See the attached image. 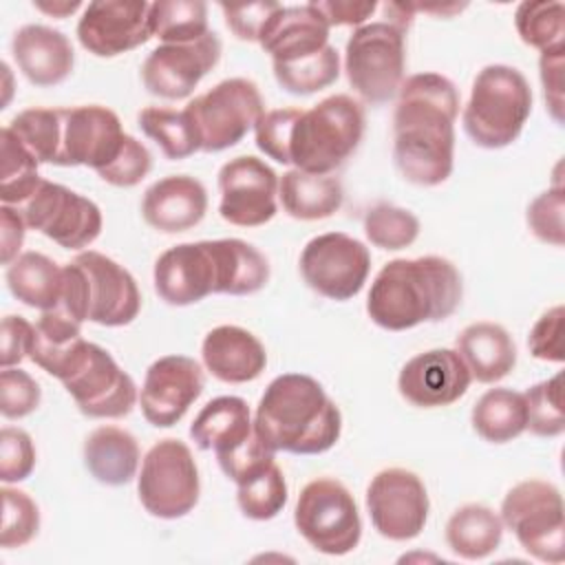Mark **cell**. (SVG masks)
I'll return each instance as SVG.
<instances>
[{
    "instance_id": "6da1fadb",
    "label": "cell",
    "mask_w": 565,
    "mask_h": 565,
    "mask_svg": "<svg viewBox=\"0 0 565 565\" xmlns=\"http://www.w3.org/2000/svg\"><path fill=\"white\" fill-rule=\"evenodd\" d=\"M459 90L439 73H417L402 82L393 110V161L413 185L444 183L455 166V121Z\"/></svg>"
},
{
    "instance_id": "7a4b0ae2",
    "label": "cell",
    "mask_w": 565,
    "mask_h": 565,
    "mask_svg": "<svg viewBox=\"0 0 565 565\" xmlns=\"http://www.w3.org/2000/svg\"><path fill=\"white\" fill-rule=\"evenodd\" d=\"M154 291L172 307L194 305L212 294L247 296L269 280L267 258L241 238L181 243L154 263Z\"/></svg>"
},
{
    "instance_id": "3957f363",
    "label": "cell",
    "mask_w": 565,
    "mask_h": 565,
    "mask_svg": "<svg viewBox=\"0 0 565 565\" xmlns=\"http://www.w3.org/2000/svg\"><path fill=\"white\" fill-rule=\"evenodd\" d=\"M461 296V274L448 258H395L371 282L366 313L386 331H406L422 322L450 318Z\"/></svg>"
},
{
    "instance_id": "277c9868",
    "label": "cell",
    "mask_w": 565,
    "mask_h": 565,
    "mask_svg": "<svg viewBox=\"0 0 565 565\" xmlns=\"http://www.w3.org/2000/svg\"><path fill=\"white\" fill-rule=\"evenodd\" d=\"M254 430L271 452L320 455L338 444L342 413L318 380L282 373L258 399Z\"/></svg>"
},
{
    "instance_id": "5b68a950",
    "label": "cell",
    "mask_w": 565,
    "mask_h": 565,
    "mask_svg": "<svg viewBox=\"0 0 565 565\" xmlns=\"http://www.w3.org/2000/svg\"><path fill=\"white\" fill-rule=\"evenodd\" d=\"M55 309L77 322L124 327L139 316L141 294L126 267L88 249L64 265L62 296Z\"/></svg>"
},
{
    "instance_id": "8992f818",
    "label": "cell",
    "mask_w": 565,
    "mask_h": 565,
    "mask_svg": "<svg viewBox=\"0 0 565 565\" xmlns=\"http://www.w3.org/2000/svg\"><path fill=\"white\" fill-rule=\"evenodd\" d=\"M44 371L64 384L66 393L86 417H126L139 399L132 377L115 358L82 335L62 349Z\"/></svg>"
},
{
    "instance_id": "52a82bcc",
    "label": "cell",
    "mask_w": 565,
    "mask_h": 565,
    "mask_svg": "<svg viewBox=\"0 0 565 565\" xmlns=\"http://www.w3.org/2000/svg\"><path fill=\"white\" fill-rule=\"evenodd\" d=\"M364 108L351 95H331L300 110L289 135V166L311 174H331L360 146Z\"/></svg>"
},
{
    "instance_id": "ba28073f",
    "label": "cell",
    "mask_w": 565,
    "mask_h": 565,
    "mask_svg": "<svg viewBox=\"0 0 565 565\" xmlns=\"http://www.w3.org/2000/svg\"><path fill=\"white\" fill-rule=\"evenodd\" d=\"M530 113L532 88L525 75L508 64H488L472 82L461 124L472 143L499 150L519 139Z\"/></svg>"
},
{
    "instance_id": "9c48e42d",
    "label": "cell",
    "mask_w": 565,
    "mask_h": 565,
    "mask_svg": "<svg viewBox=\"0 0 565 565\" xmlns=\"http://www.w3.org/2000/svg\"><path fill=\"white\" fill-rule=\"evenodd\" d=\"M406 68V31L377 20L358 26L344 46L349 86L373 106L391 102Z\"/></svg>"
},
{
    "instance_id": "30bf717a",
    "label": "cell",
    "mask_w": 565,
    "mask_h": 565,
    "mask_svg": "<svg viewBox=\"0 0 565 565\" xmlns=\"http://www.w3.org/2000/svg\"><path fill=\"white\" fill-rule=\"evenodd\" d=\"M501 523L512 530L519 545L543 563L565 558V519L561 490L543 479L512 486L501 501Z\"/></svg>"
},
{
    "instance_id": "8fae6325",
    "label": "cell",
    "mask_w": 565,
    "mask_h": 565,
    "mask_svg": "<svg viewBox=\"0 0 565 565\" xmlns=\"http://www.w3.org/2000/svg\"><path fill=\"white\" fill-rule=\"evenodd\" d=\"M294 523L316 552L329 556L353 552L362 539L358 503L349 488L331 477H318L300 490Z\"/></svg>"
},
{
    "instance_id": "7c38bea8",
    "label": "cell",
    "mask_w": 565,
    "mask_h": 565,
    "mask_svg": "<svg viewBox=\"0 0 565 565\" xmlns=\"http://www.w3.org/2000/svg\"><path fill=\"white\" fill-rule=\"evenodd\" d=\"M201 152H221L236 146L263 117L265 102L247 77H230L188 102Z\"/></svg>"
},
{
    "instance_id": "4fadbf2b",
    "label": "cell",
    "mask_w": 565,
    "mask_h": 565,
    "mask_svg": "<svg viewBox=\"0 0 565 565\" xmlns=\"http://www.w3.org/2000/svg\"><path fill=\"white\" fill-rule=\"evenodd\" d=\"M137 494L146 512L157 519L172 521L192 512L201 494L192 450L181 439H159L141 461Z\"/></svg>"
},
{
    "instance_id": "5bb4252c",
    "label": "cell",
    "mask_w": 565,
    "mask_h": 565,
    "mask_svg": "<svg viewBox=\"0 0 565 565\" xmlns=\"http://www.w3.org/2000/svg\"><path fill=\"white\" fill-rule=\"evenodd\" d=\"M15 210L29 230L44 234L66 249L88 247L104 225L97 203L46 179Z\"/></svg>"
},
{
    "instance_id": "9a60e30c",
    "label": "cell",
    "mask_w": 565,
    "mask_h": 565,
    "mask_svg": "<svg viewBox=\"0 0 565 565\" xmlns=\"http://www.w3.org/2000/svg\"><path fill=\"white\" fill-rule=\"evenodd\" d=\"M371 271L369 247L342 232L313 236L300 254V274L309 289L329 300L358 296Z\"/></svg>"
},
{
    "instance_id": "2e32d148",
    "label": "cell",
    "mask_w": 565,
    "mask_h": 565,
    "mask_svg": "<svg viewBox=\"0 0 565 565\" xmlns=\"http://www.w3.org/2000/svg\"><path fill=\"white\" fill-rule=\"evenodd\" d=\"M366 510L375 532L388 541H411L428 521L424 481L406 468L380 470L366 488Z\"/></svg>"
},
{
    "instance_id": "e0dca14e",
    "label": "cell",
    "mask_w": 565,
    "mask_h": 565,
    "mask_svg": "<svg viewBox=\"0 0 565 565\" xmlns=\"http://www.w3.org/2000/svg\"><path fill=\"white\" fill-rule=\"evenodd\" d=\"M218 214L230 225L258 227L278 212V174L258 157H234L218 170Z\"/></svg>"
},
{
    "instance_id": "ac0fdd59",
    "label": "cell",
    "mask_w": 565,
    "mask_h": 565,
    "mask_svg": "<svg viewBox=\"0 0 565 565\" xmlns=\"http://www.w3.org/2000/svg\"><path fill=\"white\" fill-rule=\"evenodd\" d=\"M221 40L214 31L188 44H159L141 64L143 88L161 99L179 102L218 64Z\"/></svg>"
},
{
    "instance_id": "d6986e66",
    "label": "cell",
    "mask_w": 565,
    "mask_h": 565,
    "mask_svg": "<svg viewBox=\"0 0 565 565\" xmlns=\"http://www.w3.org/2000/svg\"><path fill=\"white\" fill-rule=\"evenodd\" d=\"M60 152L55 166H86L95 172L104 170L119 154L126 132L115 110L86 104L60 108Z\"/></svg>"
},
{
    "instance_id": "ffe728a7",
    "label": "cell",
    "mask_w": 565,
    "mask_h": 565,
    "mask_svg": "<svg viewBox=\"0 0 565 565\" xmlns=\"http://www.w3.org/2000/svg\"><path fill=\"white\" fill-rule=\"evenodd\" d=\"M152 38V2L97 0L77 22L79 44L97 57H117Z\"/></svg>"
},
{
    "instance_id": "44dd1931",
    "label": "cell",
    "mask_w": 565,
    "mask_h": 565,
    "mask_svg": "<svg viewBox=\"0 0 565 565\" xmlns=\"http://www.w3.org/2000/svg\"><path fill=\"white\" fill-rule=\"evenodd\" d=\"M203 371L188 355H163L154 360L143 377L139 406L148 424L170 428L183 419L188 408L201 397Z\"/></svg>"
},
{
    "instance_id": "7402d4cb",
    "label": "cell",
    "mask_w": 565,
    "mask_h": 565,
    "mask_svg": "<svg viewBox=\"0 0 565 565\" xmlns=\"http://www.w3.org/2000/svg\"><path fill=\"white\" fill-rule=\"evenodd\" d=\"M470 382V371L455 349H430L402 366L397 388L413 406L439 408L463 397Z\"/></svg>"
},
{
    "instance_id": "603a6c76",
    "label": "cell",
    "mask_w": 565,
    "mask_h": 565,
    "mask_svg": "<svg viewBox=\"0 0 565 565\" xmlns=\"http://www.w3.org/2000/svg\"><path fill=\"white\" fill-rule=\"evenodd\" d=\"M207 212V192L203 183L190 174H170L154 181L141 199L143 221L163 232H188L203 221Z\"/></svg>"
},
{
    "instance_id": "cb8c5ba5",
    "label": "cell",
    "mask_w": 565,
    "mask_h": 565,
    "mask_svg": "<svg viewBox=\"0 0 565 565\" xmlns=\"http://www.w3.org/2000/svg\"><path fill=\"white\" fill-rule=\"evenodd\" d=\"M11 53L22 75L40 88L62 84L75 64L71 40L44 24H24L11 40Z\"/></svg>"
},
{
    "instance_id": "d4e9b609",
    "label": "cell",
    "mask_w": 565,
    "mask_h": 565,
    "mask_svg": "<svg viewBox=\"0 0 565 565\" xmlns=\"http://www.w3.org/2000/svg\"><path fill=\"white\" fill-rule=\"evenodd\" d=\"M331 26L311 4L282 7L271 15L260 33V49L274 62H294L322 51L329 44Z\"/></svg>"
},
{
    "instance_id": "484cf974",
    "label": "cell",
    "mask_w": 565,
    "mask_h": 565,
    "mask_svg": "<svg viewBox=\"0 0 565 565\" xmlns=\"http://www.w3.org/2000/svg\"><path fill=\"white\" fill-rule=\"evenodd\" d=\"M201 358L205 369L225 384L256 380L267 366L263 342L236 324H218L203 338Z\"/></svg>"
},
{
    "instance_id": "4316f807",
    "label": "cell",
    "mask_w": 565,
    "mask_h": 565,
    "mask_svg": "<svg viewBox=\"0 0 565 565\" xmlns=\"http://www.w3.org/2000/svg\"><path fill=\"white\" fill-rule=\"evenodd\" d=\"M470 377L481 384L503 380L516 364V344L512 335L497 322H472L455 340Z\"/></svg>"
},
{
    "instance_id": "83f0119b",
    "label": "cell",
    "mask_w": 565,
    "mask_h": 565,
    "mask_svg": "<svg viewBox=\"0 0 565 565\" xmlns=\"http://www.w3.org/2000/svg\"><path fill=\"white\" fill-rule=\"evenodd\" d=\"M254 419L243 397L221 395L210 399L190 426V437L201 450L225 455L243 446L254 435Z\"/></svg>"
},
{
    "instance_id": "f1b7e54d",
    "label": "cell",
    "mask_w": 565,
    "mask_h": 565,
    "mask_svg": "<svg viewBox=\"0 0 565 565\" xmlns=\"http://www.w3.org/2000/svg\"><path fill=\"white\" fill-rule=\"evenodd\" d=\"M84 466L104 486H126L137 477L139 444L119 426H99L84 441Z\"/></svg>"
},
{
    "instance_id": "f546056e",
    "label": "cell",
    "mask_w": 565,
    "mask_h": 565,
    "mask_svg": "<svg viewBox=\"0 0 565 565\" xmlns=\"http://www.w3.org/2000/svg\"><path fill=\"white\" fill-rule=\"evenodd\" d=\"M278 199L291 218L320 221L342 207L344 190L331 174H311L291 168L278 179Z\"/></svg>"
},
{
    "instance_id": "4dcf8cb0",
    "label": "cell",
    "mask_w": 565,
    "mask_h": 565,
    "mask_svg": "<svg viewBox=\"0 0 565 565\" xmlns=\"http://www.w3.org/2000/svg\"><path fill=\"white\" fill-rule=\"evenodd\" d=\"M7 287L26 307L51 311L60 305L64 267L40 252H24L7 265Z\"/></svg>"
},
{
    "instance_id": "1f68e13d",
    "label": "cell",
    "mask_w": 565,
    "mask_h": 565,
    "mask_svg": "<svg viewBox=\"0 0 565 565\" xmlns=\"http://www.w3.org/2000/svg\"><path fill=\"white\" fill-rule=\"evenodd\" d=\"M503 539L501 516L483 503L457 508L446 523V543L450 552L466 561H481L499 550Z\"/></svg>"
},
{
    "instance_id": "d6a6232c",
    "label": "cell",
    "mask_w": 565,
    "mask_h": 565,
    "mask_svg": "<svg viewBox=\"0 0 565 565\" xmlns=\"http://www.w3.org/2000/svg\"><path fill=\"white\" fill-rule=\"evenodd\" d=\"M472 428L490 444L516 439L527 424L523 393L512 388H490L472 406Z\"/></svg>"
},
{
    "instance_id": "836d02e7",
    "label": "cell",
    "mask_w": 565,
    "mask_h": 565,
    "mask_svg": "<svg viewBox=\"0 0 565 565\" xmlns=\"http://www.w3.org/2000/svg\"><path fill=\"white\" fill-rule=\"evenodd\" d=\"M141 132L152 139L168 159H185L199 152V137L190 115L166 106H146L137 115Z\"/></svg>"
},
{
    "instance_id": "e575fe53",
    "label": "cell",
    "mask_w": 565,
    "mask_h": 565,
    "mask_svg": "<svg viewBox=\"0 0 565 565\" xmlns=\"http://www.w3.org/2000/svg\"><path fill=\"white\" fill-rule=\"evenodd\" d=\"M0 199L2 205L18 207L24 203L42 177L38 174V159L22 146V141L4 126L0 132Z\"/></svg>"
},
{
    "instance_id": "d590c367",
    "label": "cell",
    "mask_w": 565,
    "mask_h": 565,
    "mask_svg": "<svg viewBox=\"0 0 565 565\" xmlns=\"http://www.w3.org/2000/svg\"><path fill=\"white\" fill-rule=\"evenodd\" d=\"M271 68L282 90L291 95H311L329 88L340 77V55L335 46L327 44L313 55L294 62H274Z\"/></svg>"
},
{
    "instance_id": "8d00e7d4",
    "label": "cell",
    "mask_w": 565,
    "mask_h": 565,
    "mask_svg": "<svg viewBox=\"0 0 565 565\" xmlns=\"http://www.w3.org/2000/svg\"><path fill=\"white\" fill-rule=\"evenodd\" d=\"M236 503L241 512L252 521H269L287 503V481L276 461L247 475L236 483Z\"/></svg>"
},
{
    "instance_id": "74e56055",
    "label": "cell",
    "mask_w": 565,
    "mask_h": 565,
    "mask_svg": "<svg viewBox=\"0 0 565 565\" xmlns=\"http://www.w3.org/2000/svg\"><path fill=\"white\" fill-rule=\"evenodd\" d=\"M210 33L207 4L201 0L152 2V38L163 44H188Z\"/></svg>"
},
{
    "instance_id": "f35d334b",
    "label": "cell",
    "mask_w": 565,
    "mask_h": 565,
    "mask_svg": "<svg viewBox=\"0 0 565 565\" xmlns=\"http://www.w3.org/2000/svg\"><path fill=\"white\" fill-rule=\"evenodd\" d=\"M514 26L523 44L541 53L565 46V7L558 0L521 2L514 11Z\"/></svg>"
},
{
    "instance_id": "ab89813d",
    "label": "cell",
    "mask_w": 565,
    "mask_h": 565,
    "mask_svg": "<svg viewBox=\"0 0 565 565\" xmlns=\"http://www.w3.org/2000/svg\"><path fill=\"white\" fill-rule=\"evenodd\" d=\"M7 128L22 141V146L38 159V163L57 161L60 152V108H26L18 113Z\"/></svg>"
},
{
    "instance_id": "60d3db41",
    "label": "cell",
    "mask_w": 565,
    "mask_h": 565,
    "mask_svg": "<svg viewBox=\"0 0 565 565\" xmlns=\"http://www.w3.org/2000/svg\"><path fill=\"white\" fill-rule=\"evenodd\" d=\"M364 234L375 247L397 252L417 241L419 218L406 207L393 203H375L364 214Z\"/></svg>"
},
{
    "instance_id": "b9f144b4",
    "label": "cell",
    "mask_w": 565,
    "mask_h": 565,
    "mask_svg": "<svg viewBox=\"0 0 565 565\" xmlns=\"http://www.w3.org/2000/svg\"><path fill=\"white\" fill-rule=\"evenodd\" d=\"M527 424L536 437H558L565 430V413H563V375L556 373L523 393Z\"/></svg>"
},
{
    "instance_id": "7bdbcfd3",
    "label": "cell",
    "mask_w": 565,
    "mask_h": 565,
    "mask_svg": "<svg viewBox=\"0 0 565 565\" xmlns=\"http://www.w3.org/2000/svg\"><path fill=\"white\" fill-rule=\"evenodd\" d=\"M2 494V530L0 545L4 550L26 545L40 530V510L38 503L22 490L9 488L0 490Z\"/></svg>"
},
{
    "instance_id": "ee69618b",
    "label": "cell",
    "mask_w": 565,
    "mask_h": 565,
    "mask_svg": "<svg viewBox=\"0 0 565 565\" xmlns=\"http://www.w3.org/2000/svg\"><path fill=\"white\" fill-rule=\"evenodd\" d=\"M563 212H565V190L561 181H556L552 188L541 192L527 205V225L532 234L547 245L563 247L565 243Z\"/></svg>"
},
{
    "instance_id": "f6af8a7d",
    "label": "cell",
    "mask_w": 565,
    "mask_h": 565,
    "mask_svg": "<svg viewBox=\"0 0 565 565\" xmlns=\"http://www.w3.org/2000/svg\"><path fill=\"white\" fill-rule=\"evenodd\" d=\"M42 399L40 384L22 369L9 366L0 373V413L7 419L31 415Z\"/></svg>"
},
{
    "instance_id": "bcb514c9",
    "label": "cell",
    "mask_w": 565,
    "mask_h": 565,
    "mask_svg": "<svg viewBox=\"0 0 565 565\" xmlns=\"http://www.w3.org/2000/svg\"><path fill=\"white\" fill-rule=\"evenodd\" d=\"M35 468V446L26 430L4 426L0 430V479L18 483L31 477Z\"/></svg>"
},
{
    "instance_id": "7dc6e473",
    "label": "cell",
    "mask_w": 565,
    "mask_h": 565,
    "mask_svg": "<svg viewBox=\"0 0 565 565\" xmlns=\"http://www.w3.org/2000/svg\"><path fill=\"white\" fill-rule=\"evenodd\" d=\"M150 168H152L150 150L141 141H137L132 135H126L124 146L115 157V161L108 163L104 170H99L97 177L115 188H132L148 177Z\"/></svg>"
},
{
    "instance_id": "c3c4849f",
    "label": "cell",
    "mask_w": 565,
    "mask_h": 565,
    "mask_svg": "<svg viewBox=\"0 0 565 565\" xmlns=\"http://www.w3.org/2000/svg\"><path fill=\"white\" fill-rule=\"evenodd\" d=\"M298 115H300V108H276V110L263 113V117L254 126L258 150L265 152L276 163L289 166L287 146H289V135Z\"/></svg>"
},
{
    "instance_id": "681fc988",
    "label": "cell",
    "mask_w": 565,
    "mask_h": 565,
    "mask_svg": "<svg viewBox=\"0 0 565 565\" xmlns=\"http://www.w3.org/2000/svg\"><path fill=\"white\" fill-rule=\"evenodd\" d=\"M563 318L565 309L563 305H556L547 309L530 329L527 335V349L536 360L545 362H563L565 351H563Z\"/></svg>"
},
{
    "instance_id": "f907efd6",
    "label": "cell",
    "mask_w": 565,
    "mask_h": 565,
    "mask_svg": "<svg viewBox=\"0 0 565 565\" xmlns=\"http://www.w3.org/2000/svg\"><path fill=\"white\" fill-rule=\"evenodd\" d=\"M280 9L278 2H252V4H221L227 29L243 42H258L263 29L271 15Z\"/></svg>"
},
{
    "instance_id": "816d5d0a",
    "label": "cell",
    "mask_w": 565,
    "mask_h": 565,
    "mask_svg": "<svg viewBox=\"0 0 565 565\" xmlns=\"http://www.w3.org/2000/svg\"><path fill=\"white\" fill-rule=\"evenodd\" d=\"M35 324H31L22 316H4L2 318V335H0V366H18L24 358H29L33 347Z\"/></svg>"
},
{
    "instance_id": "f5cc1de1",
    "label": "cell",
    "mask_w": 565,
    "mask_h": 565,
    "mask_svg": "<svg viewBox=\"0 0 565 565\" xmlns=\"http://www.w3.org/2000/svg\"><path fill=\"white\" fill-rule=\"evenodd\" d=\"M563 51L565 46L543 51L539 60V75L543 84L545 104L556 124H563Z\"/></svg>"
},
{
    "instance_id": "db71d44e",
    "label": "cell",
    "mask_w": 565,
    "mask_h": 565,
    "mask_svg": "<svg viewBox=\"0 0 565 565\" xmlns=\"http://www.w3.org/2000/svg\"><path fill=\"white\" fill-rule=\"evenodd\" d=\"M329 26H362L377 9L373 0H322L311 2Z\"/></svg>"
},
{
    "instance_id": "11a10c76",
    "label": "cell",
    "mask_w": 565,
    "mask_h": 565,
    "mask_svg": "<svg viewBox=\"0 0 565 565\" xmlns=\"http://www.w3.org/2000/svg\"><path fill=\"white\" fill-rule=\"evenodd\" d=\"M26 223L13 205L0 207V260L2 265H11L22 249Z\"/></svg>"
},
{
    "instance_id": "9f6ffc18",
    "label": "cell",
    "mask_w": 565,
    "mask_h": 565,
    "mask_svg": "<svg viewBox=\"0 0 565 565\" xmlns=\"http://www.w3.org/2000/svg\"><path fill=\"white\" fill-rule=\"evenodd\" d=\"M33 4H35V9H40L53 18H66L82 7L79 0H71V2L68 0H35Z\"/></svg>"
}]
</instances>
